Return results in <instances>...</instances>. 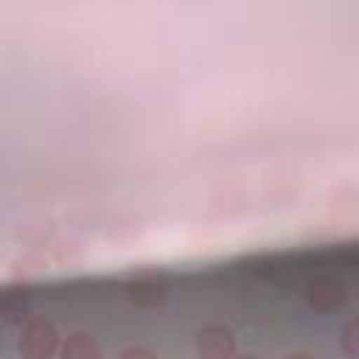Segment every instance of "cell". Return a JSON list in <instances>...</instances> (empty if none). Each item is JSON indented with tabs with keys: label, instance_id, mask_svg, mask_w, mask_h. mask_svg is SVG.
<instances>
[{
	"label": "cell",
	"instance_id": "3",
	"mask_svg": "<svg viewBox=\"0 0 359 359\" xmlns=\"http://www.w3.org/2000/svg\"><path fill=\"white\" fill-rule=\"evenodd\" d=\"M306 300H309V306H311L314 311H320V314H331V311H337V309L345 306V300H348V289H345V283H342L339 278L323 275V278H314V280L309 283V289H306Z\"/></svg>",
	"mask_w": 359,
	"mask_h": 359
},
{
	"label": "cell",
	"instance_id": "10",
	"mask_svg": "<svg viewBox=\"0 0 359 359\" xmlns=\"http://www.w3.org/2000/svg\"><path fill=\"white\" fill-rule=\"evenodd\" d=\"M236 359H258V356H252V353H241V356H236Z\"/></svg>",
	"mask_w": 359,
	"mask_h": 359
},
{
	"label": "cell",
	"instance_id": "1",
	"mask_svg": "<svg viewBox=\"0 0 359 359\" xmlns=\"http://www.w3.org/2000/svg\"><path fill=\"white\" fill-rule=\"evenodd\" d=\"M62 348L59 334L50 320L45 317H31L17 339V351L22 359H53V353Z\"/></svg>",
	"mask_w": 359,
	"mask_h": 359
},
{
	"label": "cell",
	"instance_id": "8",
	"mask_svg": "<svg viewBox=\"0 0 359 359\" xmlns=\"http://www.w3.org/2000/svg\"><path fill=\"white\" fill-rule=\"evenodd\" d=\"M118 359H157V353L143 348V345H129V348H123L118 353Z\"/></svg>",
	"mask_w": 359,
	"mask_h": 359
},
{
	"label": "cell",
	"instance_id": "4",
	"mask_svg": "<svg viewBox=\"0 0 359 359\" xmlns=\"http://www.w3.org/2000/svg\"><path fill=\"white\" fill-rule=\"evenodd\" d=\"M59 359H101V348H98V342L87 331H73L62 342Z\"/></svg>",
	"mask_w": 359,
	"mask_h": 359
},
{
	"label": "cell",
	"instance_id": "9",
	"mask_svg": "<svg viewBox=\"0 0 359 359\" xmlns=\"http://www.w3.org/2000/svg\"><path fill=\"white\" fill-rule=\"evenodd\" d=\"M286 359H317L314 353H289Z\"/></svg>",
	"mask_w": 359,
	"mask_h": 359
},
{
	"label": "cell",
	"instance_id": "5",
	"mask_svg": "<svg viewBox=\"0 0 359 359\" xmlns=\"http://www.w3.org/2000/svg\"><path fill=\"white\" fill-rule=\"evenodd\" d=\"M129 297L132 303H137L140 309H154L165 300V283L163 280H154V278H143V280H135L129 286Z\"/></svg>",
	"mask_w": 359,
	"mask_h": 359
},
{
	"label": "cell",
	"instance_id": "2",
	"mask_svg": "<svg viewBox=\"0 0 359 359\" xmlns=\"http://www.w3.org/2000/svg\"><path fill=\"white\" fill-rule=\"evenodd\" d=\"M196 353L199 359H236V334L222 323H208L196 331Z\"/></svg>",
	"mask_w": 359,
	"mask_h": 359
},
{
	"label": "cell",
	"instance_id": "6",
	"mask_svg": "<svg viewBox=\"0 0 359 359\" xmlns=\"http://www.w3.org/2000/svg\"><path fill=\"white\" fill-rule=\"evenodd\" d=\"M339 345L348 359H359V317L345 320V325L339 331Z\"/></svg>",
	"mask_w": 359,
	"mask_h": 359
},
{
	"label": "cell",
	"instance_id": "7",
	"mask_svg": "<svg viewBox=\"0 0 359 359\" xmlns=\"http://www.w3.org/2000/svg\"><path fill=\"white\" fill-rule=\"evenodd\" d=\"M25 309H28V297H25V294L14 300V294L6 292L3 300H0V314H3L6 323H20V320L25 317Z\"/></svg>",
	"mask_w": 359,
	"mask_h": 359
}]
</instances>
